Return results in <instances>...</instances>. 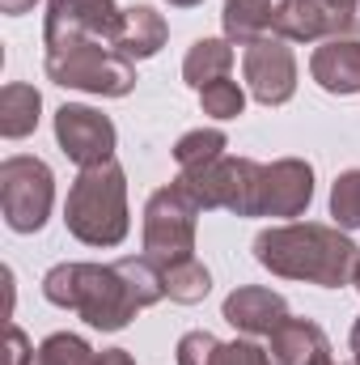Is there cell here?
Returning a JSON list of instances; mask_svg holds the SVG:
<instances>
[{
    "mask_svg": "<svg viewBox=\"0 0 360 365\" xmlns=\"http://www.w3.org/2000/svg\"><path fill=\"white\" fill-rule=\"evenodd\" d=\"M43 297L81 314L97 331H123L140 310L166 297V276L149 255L119 264H55L43 276Z\"/></svg>",
    "mask_w": 360,
    "mask_h": 365,
    "instance_id": "6da1fadb",
    "label": "cell"
},
{
    "mask_svg": "<svg viewBox=\"0 0 360 365\" xmlns=\"http://www.w3.org/2000/svg\"><path fill=\"white\" fill-rule=\"evenodd\" d=\"M255 259L284 280H305L322 289H344L356 280L360 247L339 225L288 221L255 238Z\"/></svg>",
    "mask_w": 360,
    "mask_h": 365,
    "instance_id": "7a4b0ae2",
    "label": "cell"
},
{
    "mask_svg": "<svg viewBox=\"0 0 360 365\" xmlns=\"http://www.w3.org/2000/svg\"><path fill=\"white\" fill-rule=\"evenodd\" d=\"M64 225L85 247H119L127 238V179L115 158L77 175L64 204Z\"/></svg>",
    "mask_w": 360,
    "mask_h": 365,
    "instance_id": "3957f363",
    "label": "cell"
},
{
    "mask_svg": "<svg viewBox=\"0 0 360 365\" xmlns=\"http://www.w3.org/2000/svg\"><path fill=\"white\" fill-rule=\"evenodd\" d=\"M43 68L55 86L85 90L97 98H127L136 90V64L119 56L106 38H81L68 47H51Z\"/></svg>",
    "mask_w": 360,
    "mask_h": 365,
    "instance_id": "277c9868",
    "label": "cell"
},
{
    "mask_svg": "<svg viewBox=\"0 0 360 365\" xmlns=\"http://www.w3.org/2000/svg\"><path fill=\"white\" fill-rule=\"evenodd\" d=\"M199 200L186 191V182L174 179L170 187L153 191L144 204V255L166 268L195 255V225H199Z\"/></svg>",
    "mask_w": 360,
    "mask_h": 365,
    "instance_id": "5b68a950",
    "label": "cell"
},
{
    "mask_svg": "<svg viewBox=\"0 0 360 365\" xmlns=\"http://www.w3.org/2000/svg\"><path fill=\"white\" fill-rule=\"evenodd\" d=\"M55 204V175L43 158H4L0 162V212L13 234H34L47 225Z\"/></svg>",
    "mask_w": 360,
    "mask_h": 365,
    "instance_id": "8992f818",
    "label": "cell"
},
{
    "mask_svg": "<svg viewBox=\"0 0 360 365\" xmlns=\"http://www.w3.org/2000/svg\"><path fill=\"white\" fill-rule=\"evenodd\" d=\"M186 182V191L199 200L203 212L212 208H225V212H238V217H255V200H259V179H263V166L250 162V158H216L212 166L195 170V175H179Z\"/></svg>",
    "mask_w": 360,
    "mask_h": 365,
    "instance_id": "52a82bcc",
    "label": "cell"
},
{
    "mask_svg": "<svg viewBox=\"0 0 360 365\" xmlns=\"http://www.w3.org/2000/svg\"><path fill=\"white\" fill-rule=\"evenodd\" d=\"M119 21H123V9L115 0H47L43 43H47V51L81 43V38H106V43H115Z\"/></svg>",
    "mask_w": 360,
    "mask_h": 365,
    "instance_id": "ba28073f",
    "label": "cell"
},
{
    "mask_svg": "<svg viewBox=\"0 0 360 365\" xmlns=\"http://www.w3.org/2000/svg\"><path fill=\"white\" fill-rule=\"evenodd\" d=\"M242 77H246V90L255 102L263 106H284L292 93H297V56L284 38H255L246 51H242Z\"/></svg>",
    "mask_w": 360,
    "mask_h": 365,
    "instance_id": "9c48e42d",
    "label": "cell"
},
{
    "mask_svg": "<svg viewBox=\"0 0 360 365\" xmlns=\"http://www.w3.org/2000/svg\"><path fill=\"white\" fill-rule=\"evenodd\" d=\"M55 140L68 153V162H77L81 170L102 166L115 158V123L81 102H64L55 110Z\"/></svg>",
    "mask_w": 360,
    "mask_h": 365,
    "instance_id": "30bf717a",
    "label": "cell"
},
{
    "mask_svg": "<svg viewBox=\"0 0 360 365\" xmlns=\"http://www.w3.org/2000/svg\"><path fill=\"white\" fill-rule=\"evenodd\" d=\"M314 200V166L301 158H280L263 166L255 217H301Z\"/></svg>",
    "mask_w": 360,
    "mask_h": 365,
    "instance_id": "8fae6325",
    "label": "cell"
},
{
    "mask_svg": "<svg viewBox=\"0 0 360 365\" xmlns=\"http://www.w3.org/2000/svg\"><path fill=\"white\" fill-rule=\"evenodd\" d=\"M225 323L238 327L242 336H271L284 319H288V302L275 293V289H263V284H242L225 297L221 306Z\"/></svg>",
    "mask_w": 360,
    "mask_h": 365,
    "instance_id": "7c38bea8",
    "label": "cell"
},
{
    "mask_svg": "<svg viewBox=\"0 0 360 365\" xmlns=\"http://www.w3.org/2000/svg\"><path fill=\"white\" fill-rule=\"evenodd\" d=\"M309 77L327 93H360V38H322L309 56Z\"/></svg>",
    "mask_w": 360,
    "mask_h": 365,
    "instance_id": "4fadbf2b",
    "label": "cell"
},
{
    "mask_svg": "<svg viewBox=\"0 0 360 365\" xmlns=\"http://www.w3.org/2000/svg\"><path fill=\"white\" fill-rule=\"evenodd\" d=\"M166 34H170V30H166V17H162L157 9H149V4H136V9H123L119 34H115L110 47L136 64V60L157 56V51L166 47Z\"/></svg>",
    "mask_w": 360,
    "mask_h": 365,
    "instance_id": "5bb4252c",
    "label": "cell"
},
{
    "mask_svg": "<svg viewBox=\"0 0 360 365\" xmlns=\"http://www.w3.org/2000/svg\"><path fill=\"white\" fill-rule=\"evenodd\" d=\"M280 0H225V38L238 47H250L255 38H268L275 30Z\"/></svg>",
    "mask_w": 360,
    "mask_h": 365,
    "instance_id": "9a60e30c",
    "label": "cell"
},
{
    "mask_svg": "<svg viewBox=\"0 0 360 365\" xmlns=\"http://www.w3.org/2000/svg\"><path fill=\"white\" fill-rule=\"evenodd\" d=\"M268 349L280 365H305L314 353L327 349V331H322L318 323H309V319H292V314H288V319L268 336Z\"/></svg>",
    "mask_w": 360,
    "mask_h": 365,
    "instance_id": "2e32d148",
    "label": "cell"
},
{
    "mask_svg": "<svg viewBox=\"0 0 360 365\" xmlns=\"http://www.w3.org/2000/svg\"><path fill=\"white\" fill-rule=\"evenodd\" d=\"M229 68H233V43L229 38H199L182 60V81L191 90H203V86L229 77Z\"/></svg>",
    "mask_w": 360,
    "mask_h": 365,
    "instance_id": "e0dca14e",
    "label": "cell"
},
{
    "mask_svg": "<svg viewBox=\"0 0 360 365\" xmlns=\"http://www.w3.org/2000/svg\"><path fill=\"white\" fill-rule=\"evenodd\" d=\"M38 110H43V98L34 86L26 81H13L0 90V136L4 140H21L38 128Z\"/></svg>",
    "mask_w": 360,
    "mask_h": 365,
    "instance_id": "ac0fdd59",
    "label": "cell"
},
{
    "mask_svg": "<svg viewBox=\"0 0 360 365\" xmlns=\"http://www.w3.org/2000/svg\"><path fill=\"white\" fill-rule=\"evenodd\" d=\"M225 132L221 128H195L186 132L179 145H174V162H179V175H195L203 166H212L216 158H225Z\"/></svg>",
    "mask_w": 360,
    "mask_h": 365,
    "instance_id": "d6986e66",
    "label": "cell"
},
{
    "mask_svg": "<svg viewBox=\"0 0 360 365\" xmlns=\"http://www.w3.org/2000/svg\"><path fill=\"white\" fill-rule=\"evenodd\" d=\"M162 276H166V297H170V302H182V306L203 302L208 289H212V276H208V268H203L195 255H191V259H179V264H166Z\"/></svg>",
    "mask_w": 360,
    "mask_h": 365,
    "instance_id": "ffe728a7",
    "label": "cell"
},
{
    "mask_svg": "<svg viewBox=\"0 0 360 365\" xmlns=\"http://www.w3.org/2000/svg\"><path fill=\"white\" fill-rule=\"evenodd\" d=\"M30 365H93V349L73 331H55L34 349Z\"/></svg>",
    "mask_w": 360,
    "mask_h": 365,
    "instance_id": "44dd1931",
    "label": "cell"
},
{
    "mask_svg": "<svg viewBox=\"0 0 360 365\" xmlns=\"http://www.w3.org/2000/svg\"><path fill=\"white\" fill-rule=\"evenodd\" d=\"M199 106H203V115H212V119H238L242 106H246V90H242L233 77H221V81H212V86L199 90Z\"/></svg>",
    "mask_w": 360,
    "mask_h": 365,
    "instance_id": "7402d4cb",
    "label": "cell"
},
{
    "mask_svg": "<svg viewBox=\"0 0 360 365\" xmlns=\"http://www.w3.org/2000/svg\"><path fill=\"white\" fill-rule=\"evenodd\" d=\"M331 217L339 230H360V170L339 175L331 187Z\"/></svg>",
    "mask_w": 360,
    "mask_h": 365,
    "instance_id": "603a6c76",
    "label": "cell"
},
{
    "mask_svg": "<svg viewBox=\"0 0 360 365\" xmlns=\"http://www.w3.org/2000/svg\"><path fill=\"white\" fill-rule=\"evenodd\" d=\"M327 38H360V0H314Z\"/></svg>",
    "mask_w": 360,
    "mask_h": 365,
    "instance_id": "cb8c5ba5",
    "label": "cell"
},
{
    "mask_svg": "<svg viewBox=\"0 0 360 365\" xmlns=\"http://www.w3.org/2000/svg\"><path fill=\"white\" fill-rule=\"evenodd\" d=\"M221 340L212 331H186L179 340V365H212Z\"/></svg>",
    "mask_w": 360,
    "mask_h": 365,
    "instance_id": "d4e9b609",
    "label": "cell"
},
{
    "mask_svg": "<svg viewBox=\"0 0 360 365\" xmlns=\"http://www.w3.org/2000/svg\"><path fill=\"white\" fill-rule=\"evenodd\" d=\"M212 365H280V361L271 357V349H259L255 340H233V344L216 349V361Z\"/></svg>",
    "mask_w": 360,
    "mask_h": 365,
    "instance_id": "484cf974",
    "label": "cell"
},
{
    "mask_svg": "<svg viewBox=\"0 0 360 365\" xmlns=\"http://www.w3.org/2000/svg\"><path fill=\"white\" fill-rule=\"evenodd\" d=\"M30 357H34V349L21 336V327H9V365H30Z\"/></svg>",
    "mask_w": 360,
    "mask_h": 365,
    "instance_id": "4316f807",
    "label": "cell"
},
{
    "mask_svg": "<svg viewBox=\"0 0 360 365\" xmlns=\"http://www.w3.org/2000/svg\"><path fill=\"white\" fill-rule=\"evenodd\" d=\"M0 9H4L9 17H21V13H30V9H34V0H0Z\"/></svg>",
    "mask_w": 360,
    "mask_h": 365,
    "instance_id": "83f0119b",
    "label": "cell"
},
{
    "mask_svg": "<svg viewBox=\"0 0 360 365\" xmlns=\"http://www.w3.org/2000/svg\"><path fill=\"white\" fill-rule=\"evenodd\" d=\"M305 365H339V361L331 357V344H327L322 353H314V357H309V361H305Z\"/></svg>",
    "mask_w": 360,
    "mask_h": 365,
    "instance_id": "f1b7e54d",
    "label": "cell"
},
{
    "mask_svg": "<svg viewBox=\"0 0 360 365\" xmlns=\"http://www.w3.org/2000/svg\"><path fill=\"white\" fill-rule=\"evenodd\" d=\"M352 353L360 357V319H356V327H352Z\"/></svg>",
    "mask_w": 360,
    "mask_h": 365,
    "instance_id": "f546056e",
    "label": "cell"
},
{
    "mask_svg": "<svg viewBox=\"0 0 360 365\" xmlns=\"http://www.w3.org/2000/svg\"><path fill=\"white\" fill-rule=\"evenodd\" d=\"M174 9H191V4H199V0H170Z\"/></svg>",
    "mask_w": 360,
    "mask_h": 365,
    "instance_id": "4dcf8cb0",
    "label": "cell"
},
{
    "mask_svg": "<svg viewBox=\"0 0 360 365\" xmlns=\"http://www.w3.org/2000/svg\"><path fill=\"white\" fill-rule=\"evenodd\" d=\"M352 284H356V289H360V268H356V280H352Z\"/></svg>",
    "mask_w": 360,
    "mask_h": 365,
    "instance_id": "1f68e13d",
    "label": "cell"
},
{
    "mask_svg": "<svg viewBox=\"0 0 360 365\" xmlns=\"http://www.w3.org/2000/svg\"><path fill=\"white\" fill-rule=\"evenodd\" d=\"M352 365H360V357H356V361H352Z\"/></svg>",
    "mask_w": 360,
    "mask_h": 365,
    "instance_id": "d6a6232c",
    "label": "cell"
}]
</instances>
